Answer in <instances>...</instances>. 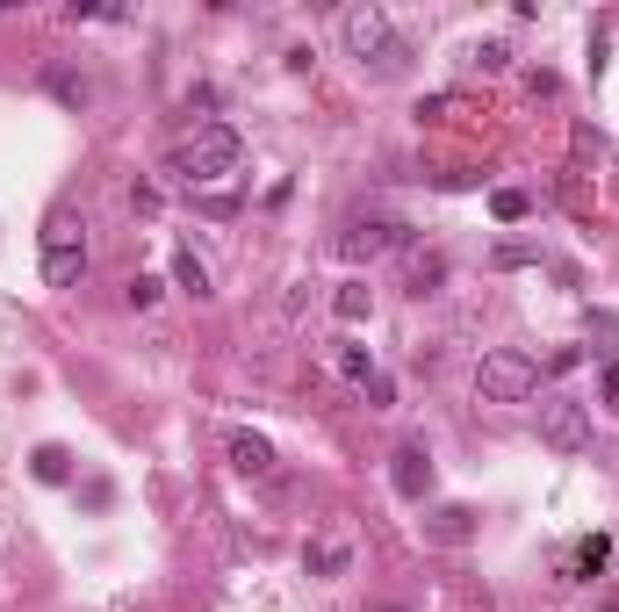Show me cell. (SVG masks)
Returning <instances> with one entry per match:
<instances>
[{
	"mask_svg": "<svg viewBox=\"0 0 619 612\" xmlns=\"http://www.w3.org/2000/svg\"><path fill=\"white\" fill-rule=\"evenodd\" d=\"M238 158H245V138H238V130H231V122H202L195 138L173 144L166 174L180 180L188 195H209V188H224V180L238 174Z\"/></svg>",
	"mask_w": 619,
	"mask_h": 612,
	"instance_id": "1",
	"label": "cell"
},
{
	"mask_svg": "<svg viewBox=\"0 0 619 612\" xmlns=\"http://www.w3.org/2000/svg\"><path fill=\"white\" fill-rule=\"evenodd\" d=\"M339 44H346V58H361V72H375V80H396V72L411 66V44L396 36V22L382 15L375 0H361V8L339 15Z\"/></svg>",
	"mask_w": 619,
	"mask_h": 612,
	"instance_id": "2",
	"label": "cell"
},
{
	"mask_svg": "<svg viewBox=\"0 0 619 612\" xmlns=\"http://www.w3.org/2000/svg\"><path fill=\"white\" fill-rule=\"evenodd\" d=\"M476 397L482 403H534L540 397V361L518 346H498L476 361Z\"/></svg>",
	"mask_w": 619,
	"mask_h": 612,
	"instance_id": "3",
	"label": "cell"
},
{
	"mask_svg": "<svg viewBox=\"0 0 619 612\" xmlns=\"http://www.w3.org/2000/svg\"><path fill=\"white\" fill-rule=\"evenodd\" d=\"M86 274V224L80 210H51L44 216V289H80Z\"/></svg>",
	"mask_w": 619,
	"mask_h": 612,
	"instance_id": "4",
	"label": "cell"
},
{
	"mask_svg": "<svg viewBox=\"0 0 619 612\" xmlns=\"http://www.w3.org/2000/svg\"><path fill=\"white\" fill-rule=\"evenodd\" d=\"M540 439H548L554 455H584L591 447V411L576 397H548L540 403Z\"/></svg>",
	"mask_w": 619,
	"mask_h": 612,
	"instance_id": "5",
	"label": "cell"
},
{
	"mask_svg": "<svg viewBox=\"0 0 619 612\" xmlns=\"http://www.w3.org/2000/svg\"><path fill=\"white\" fill-rule=\"evenodd\" d=\"M396 245H411V231L396 224V216H353V224L339 231L346 260H382V252H396Z\"/></svg>",
	"mask_w": 619,
	"mask_h": 612,
	"instance_id": "6",
	"label": "cell"
},
{
	"mask_svg": "<svg viewBox=\"0 0 619 612\" xmlns=\"http://www.w3.org/2000/svg\"><path fill=\"white\" fill-rule=\"evenodd\" d=\"M389 490L404 497V505H425V497H432V455L418 447V439L389 455Z\"/></svg>",
	"mask_w": 619,
	"mask_h": 612,
	"instance_id": "7",
	"label": "cell"
},
{
	"mask_svg": "<svg viewBox=\"0 0 619 612\" xmlns=\"http://www.w3.org/2000/svg\"><path fill=\"white\" fill-rule=\"evenodd\" d=\"M224 455H231V469H238V475H259V483L281 469V461H275V439H259V433H231Z\"/></svg>",
	"mask_w": 619,
	"mask_h": 612,
	"instance_id": "8",
	"label": "cell"
},
{
	"mask_svg": "<svg viewBox=\"0 0 619 612\" xmlns=\"http://www.w3.org/2000/svg\"><path fill=\"white\" fill-rule=\"evenodd\" d=\"M605 562H612V541H605V533H584V541L569 548V562H562V577L569 584H591L605 569Z\"/></svg>",
	"mask_w": 619,
	"mask_h": 612,
	"instance_id": "9",
	"label": "cell"
},
{
	"mask_svg": "<svg viewBox=\"0 0 619 612\" xmlns=\"http://www.w3.org/2000/svg\"><path fill=\"white\" fill-rule=\"evenodd\" d=\"M468 533H476V505H440L425 519V541H440V548H462Z\"/></svg>",
	"mask_w": 619,
	"mask_h": 612,
	"instance_id": "10",
	"label": "cell"
},
{
	"mask_svg": "<svg viewBox=\"0 0 619 612\" xmlns=\"http://www.w3.org/2000/svg\"><path fill=\"white\" fill-rule=\"evenodd\" d=\"M331 317H339V325H367V317H375V289H367V281H346L339 296H331Z\"/></svg>",
	"mask_w": 619,
	"mask_h": 612,
	"instance_id": "11",
	"label": "cell"
},
{
	"mask_svg": "<svg viewBox=\"0 0 619 612\" xmlns=\"http://www.w3.org/2000/svg\"><path fill=\"white\" fill-rule=\"evenodd\" d=\"M30 475H36V483H66V475H72V455L58 447V439H44V447L30 455Z\"/></svg>",
	"mask_w": 619,
	"mask_h": 612,
	"instance_id": "12",
	"label": "cell"
},
{
	"mask_svg": "<svg viewBox=\"0 0 619 612\" xmlns=\"http://www.w3.org/2000/svg\"><path fill=\"white\" fill-rule=\"evenodd\" d=\"M490 267H498V274H518V267H540V245H526V238H498V245H490Z\"/></svg>",
	"mask_w": 619,
	"mask_h": 612,
	"instance_id": "13",
	"label": "cell"
},
{
	"mask_svg": "<svg viewBox=\"0 0 619 612\" xmlns=\"http://www.w3.org/2000/svg\"><path fill=\"white\" fill-rule=\"evenodd\" d=\"M346 562H353V555H346V541H310L303 548V569H310V577H339Z\"/></svg>",
	"mask_w": 619,
	"mask_h": 612,
	"instance_id": "14",
	"label": "cell"
},
{
	"mask_svg": "<svg viewBox=\"0 0 619 612\" xmlns=\"http://www.w3.org/2000/svg\"><path fill=\"white\" fill-rule=\"evenodd\" d=\"M440 281H447V260L440 252H411V296H432Z\"/></svg>",
	"mask_w": 619,
	"mask_h": 612,
	"instance_id": "15",
	"label": "cell"
},
{
	"mask_svg": "<svg viewBox=\"0 0 619 612\" xmlns=\"http://www.w3.org/2000/svg\"><path fill=\"white\" fill-rule=\"evenodd\" d=\"M526 210H534V195L526 188H498L490 195V216H498V224H526Z\"/></svg>",
	"mask_w": 619,
	"mask_h": 612,
	"instance_id": "16",
	"label": "cell"
},
{
	"mask_svg": "<svg viewBox=\"0 0 619 612\" xmlns=\"http://www.w3.org/2000/svg\"><path fill=\"white\" fill-rule=\"evenodd\" d=\"M512 66V44H504V36H482L476 51H468V72H504Z\"/></svg>",
	"mask_w": 619,
	"mask_h": 612,
	"instance_id": "17",
	"label": "cell"
},
{
	"mask_svg": "<svg viewBox=\"0 0 619 612\" xmlns=\"http://www.w3.org/2000/svg\"><path fill=\"white\" fill-rule=\"evenodd\" d=\"M339 375H346V382H375V375H382V367H375V353H367V346H339Z\"/></svg>",
	"mask_w": 619,
	"mask_h": 612,
	"instance_id": "18",
	"label": "cell"
},
{
	"mask_svg": "<svg viewBox=\"0 0 619 612\" xmlns=\"http://www.w3.org/2000/svg\"><path fill=\"white\" fill-rule=\"evenodd\" d=\"M173 281H180L188 296H209V267L195 260V252H180V260H173Z\"/></svg>",
	"mask_w": 619,
	"mask_h": 612,
	"instance_id": "19",
	"label": "cell"
},
{
	"mask_svg": "<svg viewBox=\"0 0 619 612\" xmlns=\"http://www.w3.org/2000/svg\"><path fill=\"white\" fill-rule=\"evenodd\" d=\"M122 296H130V310H152L159 303V274H130L122 281Z\"/></svg>",
	"mask_w": 619,
	"mask_h": 612,
	"instance_id": "20",
	"label": "cell"
},
{
	"mask_svg": "<svg viewBox=\"0 0 619 612\" xmlns=\"http://www.w3.org/2000/svg\"><path fill=\"white\" fill-rule=\"evenodd\" d=\"M130 210H138V216H159V210H166V195H159L152 180H138V188H130Z\"/></svg>",
	"mask_w": 619,
	"mask_h": 612,
	"instance_id": "21",
	"label": "cell"
},
{
	"mask_svg": "<svg viewBox=\"0 0 619 612\" xmlns=\"http://www.w3.org/2000/svg\"><path fill=\"white\" fill-rule=\"evenodd\" d=\"M454 108H462V102H454V94H425V102H418V122H447Z\"/></svg>",
	"mask_w": 619,
	"mask_h": 612,
	"instance_id": "22",
	"label": "cell"
},
{
	"mask_svg": "<svg viewBox=\"0 0 619 612\" xmlns=\"http://www.w3.org/2000/svg\"><path fill=\"white\" fill-rule=\"evenodd\" d=\"M51 94H58V102H86V80H72V72H51Z\"/></svg>",
	"mask_w": 619,
	"mask_h": 612,
	"instance_id": "23",
	"label": "cell"
},
{
	"mask_svg": "<svg viewBox=\"0 0 619 612\" xmlns=\"http://www.w3.org/2000/svg\"><path fill=\"white\" fill-rule=\"evenodd\" d=\"M591 332H598V339H605V353H612V339H619V317H612V310H591Z\"/></svg>",
	"mask_w": 619,
	"mask_h": 612,
	"instance_id": "24",
	"label": "cell"
},
{
	"mask_svg": "<svg viewBox=\"0 0 619 612\" xmlns=\"http://www.w3.org/2000/svg\"><path fill=\"white\" fill-rule=\"evenodd\" d=\"M367 403H375V411H389V403H396V382H389V375H375V382H367Z\"/></svg>",
	"mask_w": 619,
	"mask_h": 612,
	"instance_id": "25",
	"label": "cell"
},
{
	"mask_svg": "<svg viewBox=\"0 0 619 612\" xmlns=\"http://www.w3.org/2000/svg\"><path fill=\"white\" fill-rule=\"evenodd\" d=\"M598 389H605V397L619 403V361H612V353H605V367H598Z\"/></svg>",
	"mask_w": 619,
	"mask_h": 612,
	"instance_id": "26",
	"label": "cell"
},
{
	"mask_svg": "<svg viewBox=\"0 0 619 612\" xmlns=\"http://www.w3.org/2000/svg\"><path fill=\"white\" fill-rule=\"evenodd\" d=\"M367 612H418L411 598H382V605H367Z\"/></svg>",
	"mask_w": 619,
	"mask_h": 612,
	"instance_id": "27",
	"label": "cell"
}]
</instances>
